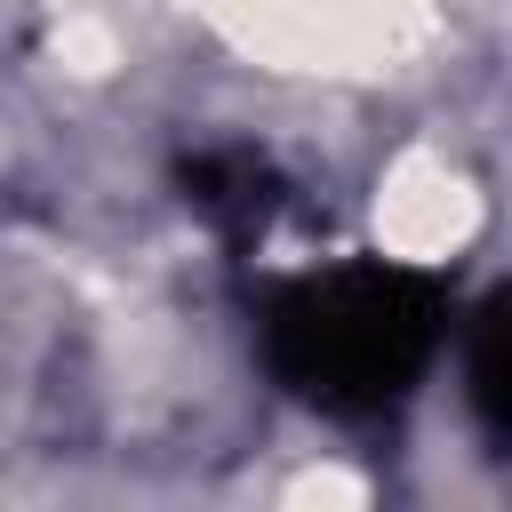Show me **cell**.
Instances as JSON below:
<instances>
[{
  "mask_svg": "<svg viewBox=\"0 0 512 512\" xmlns=\"http://www.w3.org/2000/svg\"><path fill=\"white\" fill-rule=\"evenodd\" d=\"M440 336H448V288L408 264L304 272L264 304L272 376L336 424L392 416L416 392V376L432 368Z\"/></svg>",
  "mask_w": 512,
  "mask_h": 512,
  "instance_id": "cell-1",
  "label": "cell"
},
{
  "mask_svg": "<svg viewBox=\"0 0 512 512\" xmlns=\"http://www.w3.org/2000/svg\"><path fill=\"white\" fill-rule=\"evenodd\" d=\"M176 184H184V208L224 248H256L272 232V216L288 208V184L256 144H200V152L176 160Z\"/></svg>",
  "mask_w": 512,
  "mask_h": 512,
  "instance_id": "cell-2",
  "label": "cell"
},
{
  "mask_svg": "<svg viewBox=\"0 0 512 512\" xmlns=\"http://www.w3.org/2000/svg\"><path fill=\"white\" fill-rule=\"evenodd\" d=\"M464 376H472V416L488 432V456H512V296L504 288L472 312Z\"/></svg>",
  "mask_w": 512,
  "mask_h": 512,
  "instance_id": "cell-3",
  "label": "cell"
}]
</instances>
